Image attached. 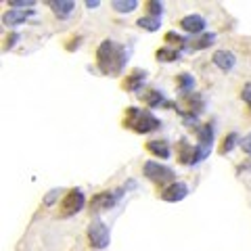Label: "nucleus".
<instances>
[{"label": "nucleus", "instance_id": "0eeeda50", "mask_svg": "<svg viewBox=\"0 0 251 251\" xmlns=\"http://www.w3.org/2000/svg\"><path fill=\"white\" fill-rule=\"evenodd\" d=\"M115 203H117V195L105 191V193H99V195H94V197H92V201H90V209H92V214H99V211L111 209Z\"/></svg>", "mask_w": 251, "mask_h": 251}, {"label": "nucleus", "instance_id": "c85d7f7f", "mask_svg": "<svg viewBox=\"0 0 251 251\" xmlns=\"http://www.w3.org/2000/svg\"><path fill=\"white\" fill-rule=\"evenodd\" d=\"M17 40H19V34H11V36H9V40H6V44H4V49L9 50L11 46H13L15 42H17Z\"/></svg>", "mask_w": 251, "mask_h": 251}, {"label": "nucleus", "instance_id": "20e7f679", "mask_svg": "<svg viewBox=\"0 0 251 251\" xmlns=\"http://www.w3.org/2000/svg\"><path fill=\"white\" fill-rule=\"evenodd\" d=\"M86 205V197H84V191L82 188H72L65 197H63L61 203V216L63 218H69V216H75L77 211H82Z\"/></svg>", "mask_w": 251, "mask_h": 251}, {"label": "nucleus", "instance_id": "4468645a", "mask_svg": "<svg viewBox=\"0 0 251 251\" xmlns=\"http://www.w3.org/2000/svg\"><path fill=\"white\" fill-rule=\"evenodd\" d=\"M214 63H216V67L222 69V72H230V69L234 67V63H237V59H234V54L230 50H216L214 52Z\"/></svg>", "mask_w": 251, "mask_h": 251}, {"label": "nucleus", "instance_id": "4be33fe9", "mask_svg": "<svg viewBox=\"0 0 251 251\" xmlns=\"http://www.w3.org/2000/svg\"><path fill=\"white\" fill-rule=\"evenodd\" d=\"M138 27H143L147 31H157L161 27V19H155V17H140L138 19Z\"/></svg>", "mask_w": 251, "mask_h": 251}, {"label": "nucleus", "instance_id": "f8f14e48", "mask_svg": "<svg viewBox=\"0 0 251 251\" xmlns=\"http://www.w3.org/2000/svg\"><path fill=\"white\" fill-rule=\"evenodd\" d=\"M49 6L59 19H67L75 9V2L74 0H52V2H49Z\"/></svg>", "mask_w": 251, "mask_h": 251}, {"label": "nucleus", "instance_id": "393cba45", "mask_svg": "<svg viewBox=\"0 0 251 251\" xmlns=\"http://www.w3.org/2000/svg\"><path fill=\"white\" fill-rule=\"evenodd\" d=\"M166 42H176V44H180L184 49V42H186V38H180L176 31H168L166 34Z\"/></svg>", "mask_w": 251, "mask_h": 251}, {"label": "nucleus", "instance_id": "a878e982", "mask_svg": "<svg viewBox=\"0 0 251 251\" xmlns=\"http://www.w3.org/2000/svg\"><path fill=\"white\" fill-rule=\"evenodd\" d=\"M241 99L245 100L247 105H251V82H249V84H245V88L241 90Z\"/></svg>", "mask_w": 251, "mask_h": 251}, {"label": "nucleus", "instance_id": "bb28decb", "mask_svg": "<svg viewBox=\"0 0 251 251\" xmlns=\"http://www.w3.org/2000/svg\"><path fill=\"white\" fill-rule=\"evenodd\" d=\"M59 195H61L59 188H57V191H52V193H49V195H46V197H44V205H52L54 199H57Z\"/></svg>", "mask_w": 251, "mask_h": 251}, {"label": "nucleus", "instance_id": "b1692460", "mask_svg": "<svg viewBox=\"0 0 251 251\" xmlns=\"http://www.w3.org/2000/svg\"><path fill=\"white\" fill-rule=\"evenodd\" d=\"M36 2H31V0H11L9 6L11 9H17V11H23V9H29V6H34Z\"/></svg>", "mask_w": 251, "mask_h": 251}, {"label": "nucleus", "instance_id": "7ed1b4c3", "mask_svg": "<svg viewBox=\"0 0 251 251\" xmlns=\"http://www.w3.org/2000/svg\"><path fill=\"white\" fill-rule=\"evenodd\" d=\"M211 149H214V124H203L199 128V145L195 147V161L193 166H197V163L205 161Z\"/></svg>", "mask_w": 251, "mask_h": 251}, {"label": "nucleus", "instance_id": "f3484780", "mask_svg": "<svg viewBox=\"0 0 251 251\" xmlns=\"http://www.w3.org/2000/svg\"><path fill=\"white\" fill-rule=\"evenodd\" d=\"M176 82H178V90L184 92V97L195 88V77H193L191 74H180V75L176 77Z\"/></svg>", "mask_w": 251, "mask_h": 251}, {"label": "nucleus", "instance_id": "7c9ffc66", "mask_svg": "<svg viewBox=\"0 0 251 251\" xmlns=\"http://www.w3.org/2000/svg\"><path fill=\"white\" fill-rule=\"evenodd\" d=\"M86 6H88V9H97L99 2H94V0H90V2H86Z\"/></svg>", "mask_w": 251, "mask_h": 251}, {"label": "nucleus", "instance_id": "c756f323", "mask_svg": "<svg viewBox=\"0 0 251 251\" xmlns=\"http://www.w3.org/2000/svg\"><path fill=\"white\" fill-rule=\"evenodd\" d=\"M80 42H82V38H75V40H74L72 44H69V50H74V49H75V46L80 44Z\"/></svg>", "mask_w": 251, "mask_h": 251}, {"label": "nucleus", "instance_id": "1a4fd4ad", "mask_svg": "<svg viewBox=\"0 0 251 251\" xmlns=\"http://www.w3.org/2000/svg\"><path fill=\"white\" fill-rule=\"evenodd\" d=\"M188 195V186L186 182H172L166 191H163V201H168V203H178V201H182L184 197Z\"/></svg>", "mask_w": 251, "mask_h": 251}, {"label": "nucleus", "instance_id": "6ab92c4d", "mask_svg": "<svg viewBox=\"0 0 251 251\" xmlns=\"http://www.w3.org/2000/svg\"><path fill=\"white\" fill-rule=\"evenodd\" d=\"M111 6L117 13H132V11H136L138 2L136 0H113Z\"/></svg>", "mask_w": 251, "mask_h": 251}, {"label": "nucleus", "instance_id": "aec40b11", "mask_svg": "<svg viewBox=\"0 0 251 251\" xmlns=\"http://www.w3.org/2000/svg\"><path fill=\"white\" fill-rule=\"evenodd\" d=\"M180 59V52L176 49H159L157 50V61H161V63H172V61H178Z\"/></svg>", "mask_w": 251, "mask_h": 251}, {"label": "nucleus", "instance_id": "9b49d317", "mask_svg": "<svg viewBox=\"0 0 251 251\" xmlns=\"http://www.w3.org/2000/svg\"><path fill=\"white\" fill-rule=\"evenodd\" d=\"M27 17H31V13L29 11H17V9H11V11H6L2 15V23L6 27H17L21 25V23H25Z\"/></svg>", "mask_w": 251, "mask_h": 251}, {"label": "nucleus", "instance_id": "39448f33", "mask_svg": "<svg viewBox=\"0 0 251 251\" xmlns=\"http://www.w3.org/2000/svg\"><path fill=\"white\" fill-rule=\"evenodd\" d=\"M143 172H145V176L155 184H168L176 178L174 170H170L168 166H161V163H157V161H147L143 166Z\"/></svg>", "mask_w": 251, "mask_h": 251}, {"label": "nucleus", "instance_id": "6e6552de", "mask_svg": "<svg viewBox=\"0 0 251 251\" xmlns=\"http://www.w3.org/2000/svg\"><path fill=\"white\" fill-rule=\"evenodd\" d=\"M214 42H216V34H214V31H203V34L186 38L184 46H186V49H191V50H203V49H207V46H211Z\"/></svg>", "mask_w": 251, "mask_h": 251}, {"label": "nucleus", "instance_id": "cd10ccee", "mask_svg": "<svg viewBox=\"0 0 251 251\" xmlns=\"http://www.w3.org/2000/svg\"><path fill=\"white\" fill-rule=\"evenodd\" d=\"M241 149H243V151H245L247 155H251V134H247L245 138L241 140Z\"/></svg>", "mask_w": 251, "mask_h": 251}, {"label": "nucleus", "instance_id": "a211bd4d", "mask_svg": "<svg viewBox=\"0 0 251 251\" xmlns=\"http://www.w3.org/2000/svg\"><path fill=\"white\" fill-rule=\"evenodd\" d=\"M239 143V134L237 132H230V134H226V138L222 140V145H220V153L222 155H228L234 147Z\"/></svg>", "mask_w": 251, "mask_h": 251}, {"label": "nucleus", "instance_id": "dca6fc26", "mask_svg": "<svg viewBox=\"0 0 251 251\" xmlns=\"http://www.w3.org/2000/svg\"><path fill=\"white\" fill-rule=\"evenodd\" d=\"M180 155H178V159L180 163H186V166H193V161H195V147H191L186 143V140H180Z\"/></svg>", "mask_w": 251, "mask_h": 251}, {"label": "nucleus", "instance_id": "423d86ee", "mask_svg": "<svg viewBox=\"0 0 251 251\" xmlns=\"http://www.w3.org/2000/svg\"><path fill=\"white\" fill-rule=\"evenodd\" d=\"M88 241H90V245L94 249H105L109 245V241H111L107 224L100 222V220H94V222L90 224V228H88Z\"/></svg>", "mask_w": 251, "mask_h": 251}, {"label": "nucleus", "instance_id": "f257e3e1", "mask_svg": "<svg viewBox=\"0 0 251 251\" xmlns=\"http://www.w3.org/2000/svg\"><path fill=\"white\" fill-rule=\"evenodd\" d=\"M126 61H128V50H126L122 44L113 42V40L100 42V46L97 49L99 69L105 75H117V74H122L124 67H126Z\"/></svg>", "mask_w": 251, "mask_h": 251}, {"label": "nucleus", "instance_id": "f03ea898", "mask_svg": "<svg viewBox=\"0 0 251 251\" xmlns=\"http://www.w3.org/2000/svg\"><path fill=\"white\" fill-rule=\"evenodd\" d=\"M126 115H128V120H126V126L128 128H132L134 132H138V134H151V132L159 130V120L149 113V111H140V109L136 107H130L128 111H126Z\"/></svg>", "mask_w": 251, "mask_h": 251}, {"label": "nucleus", "instance_id": "9d476101", "mask_svg": "<svg viewBox=\"0 0 251 251\" xmlns=\"http://www.w3.org/2000/svg\"><path fill=\"white\" fill-rule=\"evenodd\" d=\"M180 25H182V29L188 31V34L197 36L205 29V19H203L201 15H188V17H184L182 21H180Z\"/></svg>", "mask_w": 251, "mask_h": 251}, {"label": "nucleus", "instance_id": "5701e85b", "mask_svg": "<svg viewBox=\"0 0 251 251\" xmlns=\"http://www.w3.org/2000/svg\"><path fill=\"white\" fill-rule=\"evenodd\" d=\"M147 13H149V17L159 19L163 15V4L157 2V0H149V2H147Z\"/></svg>", "mask_w": 251, "mask_h": 251}, {"label": "nucleus", "instance_id": "2f4dec72", "mask_svg": "<svg viewBox=\"0 0 251 251\" xmlns=\"http://www.w3.org/2000/svg\"><path fill=\"white\" fill-rule=\"evenodd\" d=\"M249 109H251V105H249Z\"/></svg>", "mask_w": 251, "mask_h": 251}, {"label": "nucleus", "instance_id": "412c9836", "mask_svg": "<svg viewBox=\"0 0 251 251\" xmlns=\"http://www.w3.org/2000/svg\"><path fill=\"white\" fill-rule=\"evenodd\" d=\"M143 100H145L149 107L166 105V103H163V100H166V99H163V94H161V92H157V90H149V92H145V94H143Z\"/></svg>", "mask_w": 251, "mask_h": 251}, {"label": "nucleus", "instance_id": "2eb2a0df", "mask_svg": "<svg viewBox=\"0 0 251 251\" xmlns=\"http://www.w3.org/2000/svg\"><path fill=\"white\" fill-rule=\"evenodd\" d=\"M147 149H149V151H151L153 155L159 157V159H168V157L172 155L168 140H151V143L147 145Z\"/></svg>", "mask_w": 251, "mask_h": 251}, {"label": "nucleus", "instance_id": "ddd939ff", "mask_svg": "<svg viewBox=\"0 0 251 251\" xmlns=\"http://www.w3.org/2000/svg\"><path fill=\"white\" fill-rule=\"evenodd\" d=\"M145 82H147V72H143V69H134V74H130L124 80V90H128V92L140 90V86H143Z\"/></svg>", "mask_w": 251, "mask_h": 251}]
</instances>
